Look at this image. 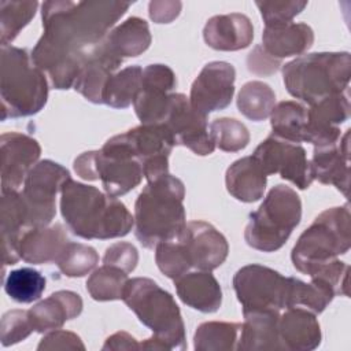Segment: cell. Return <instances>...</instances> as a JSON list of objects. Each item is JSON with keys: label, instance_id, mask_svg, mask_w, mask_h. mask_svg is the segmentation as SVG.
Listing matches in <instances>:
<instances>
[{"label": "cell", "instance_id": "ee69618b", "mask_svg": "<svg viewBox=\"0 0 351 351\" xmlns=\"http://www.w3.org/2000/svg\"><path fill=\"white\" fill-rule=\"evenodd\" d=\"M37 350H85L81 337L69 330L55 329L47 332L40 340Z\"/></svg>", "mask_w": 351, "mask_h": 351}, {"label": "cell", "instance_id": "74e56055", "mask_svg": "<svg viewBox=\"0 0 351 351\" xmlns=\"http://www.w3.org/2000/svg\"><path fill=\"white\" fill-rule=\"evenodd\" d=\"M37 1H0V41L1 47H8L21 30L33 19L37 11Z\"/></svg>", "mask_w": 351, "mask_h": 351}, {"label": "cell", "instance_id": "603a6c76", "mask_svg": "<svg viewBox=\"0 0 351 351\" xmlns=\"http://www.w3.org/2000/svg\"><path fill=\"white\" fill-rule=\"evenodd\" d=\"M278 339L282 350L310 351L321 343V328L315 314L304 307L285 308L278 317Z\"/></svg>", "mask_w": 351, "mask_h": 351}, {"label": "cell", "instance_id": "d4e9b609", "mask_svg": "<svg viewBox=\"0 0 351 351\" xmlns=\"http://www.w3.org/2000/svg\"><path fill=\"white\" fill-rule=\"evenodd\" d=\"M0 226L3 239V262L15 265L19 256V240L27 228V207L23 196L18 191L1 192Z\"/></svg>", "mask_w": 351, "mask_h": 351}, {"label": "cell", "instance_id": "4316f807", "mask_svg": "<svg viewBox=\"0 0 351 351\" xmlns=\"http://www.w3.org/2000/svg\"><path fill=\"white\" fill-rule=\"evenodd\" d=\"M180 300L202 313H215L222 303V289L210 271H188L174 280Z\"/></svg>", "mask_w": 351, "mask_h": 351}, {"label": "cell", "instance_id": "8d00e7d4", "mask_svg": "<svg viewBox=\"0 0 351 351\" xmlns=\"http://www.w3.org/2000/svg\"><path fill=\"white\" fill-rule=\"evenodd\" d=\"M45 277L33 267H21L8 273L4 281L5 293L18 303H32L45 291Z\"/></svg>", "mask_w": 351, "mask_h": 351}, {"label": "cell", "instance_id": "cb8c5ba5", "mask_svg": "<svg viewBox=\"0 0 351 351\" xmlns=\"http://www.w3.org/2000/svg\"><path fill=\"white\" fill-rule=\"evenodd\" d=\"M82 299L73 291H58L34 304L29 313L33 330L47 333L60 329L66 321L77 318L82 313Z\"/></svg>", "mask_w": 351, "mask_h": 351}, {"label": "cell", "instance_id": "836d02e7", "mask_svg": "<svg viewBox=\"0 0 351 351\" xmlns=\"http://www.w3.org/2000/svg\"><path fill=\"white\" fill-rule=\"evenodd\" d=\"M276 106V93L262 81L244 84L237 95V108L248 119L259 122L270 117Z\"/></svg>", "mask_w": 351, "mask_h": 351}, {"label": "cell", "instance_id": "5bb4252c", "mask_svg": "<svg viewBox=\"0 0 351 351\" xmlns=\"http://www.w3.org/2000/svg\"><path fill=\"white\" fill-rule=\"evenodd\" d=\"M176 85V74L169 66L155 63L143 69L141 85L133 100L141 125H155L165 121L170 106V95Z\"/></svg>", "mask_w": 351, "mask_h": 351}, {"label": "cell", "instance_id": "83f0119b", "mask_svg": "<svg viewBox=\"0 0 351 351\" xmlns=\"http://www.w3.org/2000/svg\"><path fill=\"white\" fill-rule=\"evenodd\" d=\"M313 43L314 32L303 22L265 26L262 33V48L277 60L302 55L313 45Z\"/></svg>", "mask_w": 351, "mask_h": 351}, {"label": "cell", "instance_id": "277c9868", "mask_svg": "<svg viewBox=\"0 0 351 351\" xmlns=\"http://www.w3.org/2000/svg\"><path fill=\"white\" fill-rule=\"evenodd\" d=\"M184 197V182L170 173L148 181L134 203V234L144 248L181 233L186 225Z\"/></svg>", "mask_w": 351, "mask_h": 351}, {"label": "cell", "instance_id": "b9f144b4", "mask_svg": "<svg viewBox=\"0 0 351 351\" xmlns=\"http://www.w3.org/2000/svg\"><path fill=\"white\" fill-rule=\"evenodd\" d=\"M34 332L29 313L25 310H11L1 317L0 339L3 347H8L23 341L29 335Z\"/></svg>", "mask_w": 351, "mask_h": 351}, {"label": "cell", "instance_id": "d6986e66", "mask_svg": "<svg viewBox=\"0 0 351 351\" xmlns=\"http://www.w3.org/2000/svg\"><path fill=\"white\" fill-rule=\"evenodd\" d=\"M348 117L350 100L344 92L314 103L307 110L304 141L314 147L337 143L341 137L339 125L346 122Z\"/></svg>", "mask_w": 351, "mask_h": 351}, {"label": "cell", "instance_id": "6da1fadb", "mask_svg": "<svg viewBox=\"0 0 351 351\" xmlns=\"http://www.w3.org/2000/svg\"><path fill=\"white\" fill-rule=\"evenodd\" d=\"M129 7L108 0L44 1V32L30 53L33 63L48 74L55 89L73 88L88 51L104 40Z\"/></svg>", "mask_w": 351, "mask_h": 351}, {"label": "cell", "instance_id": "e575fe53", "mask_svg": "<svg viewBox=\"0 0 351 351\" xmlns=\"http://www.w3.org/2000/svg\"><path fill=\"white\" fill-rule=\"evenodd\" d=\"M143 69L140 66H129L118 73H114L104 88L103 104L112 108L129 107L141 85Z\"/></svg>", "mask_w": 351, "mask_h": 351}, {"label": "cell", "instance_id": "d6a6232c", "mask_svg": "<svg viewBox=\"0 0 351 351\" xmlns=\"http://www.w3.org/2000/svg\"><path fill=\"white\" fill-rule=\"evenodd\" d=\"M241 324L208 321L197 326L193 336V347L197 351H230L237 350Z\"/></svg>", "mask_w": 351, "mask_h": 351}, {"label": "cell", "instance_id": "7a4b0ae2", "mask_svg": "<svg viewBox=\"0 0 351 351\" xmlns=\"http://www.w3.org/2000/svg\"><path fill=\"white\" fill-rule=\"evenodd\" d=\"M60 213L73 234L85 240L123 237L134 225L122 202L73 178L62 186Z\"/></svg>", "mask_w": 351, "mask_h": 351}, {"label": "cell", "instance_id": "3957f363", "mask_svg": "<svg viewBox=\"0 0 351 351\" xmlns=\"http://www.w3.org/2000/svg\"><path fill=\"white\" fill-rule=\"evenodd\" d=\"M122 300L138 321L154 335L140 343L143 350H185V325L171 293L154 280L136 277L128 280Z\"/></svg>", "mask_w": 351, "mask_h": 351}, {"label": "cell", "instance_id": "ba28073f", "mask_svg": "<svg viewBox=\"0 0 351 351\" xmlns=\"http://www.w3.org/2000/svg\"><path fill=\"white\" fill-rule=\"evenodd\" d=\"M302 219V202L296 191L278 184L266 195L259 208L250 214L245 243L262 252L280 250Z\"/></svg>", "mask_w": 351, "mask_h": 351}, {"label": "cell", "instance_id": "5b68a950", "mask_svg": "<svg viewBox=\"0 0 351 351\" xmlns=\"http://www.w3.org/2000/svg\"><path fill=\"white\" fill-rule=\"evenodd\" d=\"M350 77L348 52H313L282 66V80L288 93L308 106L346 92Z\"/></svg>", "mask_w": 351, "mask_h": 351}, {"label": "cell", "instance_id": "7bdbcfd3", "mask_svg": "<svg viewBox=\"0 0 351 351\" xmlns=\"http://www.w3.org/2000/svg\"><path fill=\"white\" fill-rule=\"evenodd\" d=\"M138 262V252L136 247L126 241H119L111 244L103 256V263L122 269L126 273H130L136 269Z\"/></svg>", "mask_w": 351, "mask_h": 351}, {"label": "cell", "instance_id": "9c48e42d", "mask_svg": "<svg viewBox=\"0 0 351 351\" xmlns=\"http://www.w3.org/2000/svg\"><path fill=\"white\" fill-rule=\"evenodd\" d=\"M292 277L263 265H247L233 276V289L243 311H278L288 308Z\"/></svg>", "mask_w": 351, "mask_h": 351}, {"label": "cell", "instance_id": "4fadbf2b", "mask_svg": "<svg viewBox=\"0 0 351 351\" xmlns=\"http://www.w3.org/2000/svg\"><path fill=\"white\" fill-rule=\"evenodd\" d=\"M171 133L176 145H182L199 156L214 152L215 144L210 134L207 117L197 112L182 93L170 95V106L162 122Z\"/></svg>", "mask_w": 351, "mask_h": 351}, {"label": "cell", "instance_id": "d590c367", "mask_svg": "<svg viewBox=\"0 0 351 351\" xmlns=\"http://www.w3.org/2000/svg\"><path fill=\"white\" fill-rule=\"evenodd\" d=\"M128 280V273L122 269L103 265L86 280V291L97 302L119 300L122 299Z\"/></svg>", "mask_w": 351, "mask_h": 351}, {"label": "cell", "instance_id": "f6af8a7d", "mask_svg": "<svg viewBox=\"0 0 351 351\" xmlns=\"http://www.w3.org/2000/svg\"><path fill=\"white\" fill-rule=\"evenodd\" d=\"M281 62L271 58L262 45H256L247 56V69L256 75H271L278 71Z\"/></svg>", "mask_w": 351, "mask_h": 351}, {"label": "cell", "instance_id": "9a60e30c", "mask_svg": "<svg viewBox=\"0 0 351 351\" xmlns=\"http://www.w3.org/2000/svg\"><path fill=\"white\" fill-rule=\"evenodd\" d=\"M177 239L189 269L211 271L228 258L229 245L225 236L208 222H188Z\"/></svg>", "mask_w": 351, "mask_h": 351}, {"label": "cell", "instance_id": "52a82bcc", "mask_svg": "<svg viewBox=\"0 0 351 351\" xmlns=\"http://www.w3.org/2000/svg\"><path fill=\"white\" fill-rule=\"evenodd\" d=\"M350 221L348 203L322 211L293 245V267L308 276L318 266L346 254L351 247Z\"/></svg>", "mask_w": 351, "mask_h": 351}, {"label": "cell", "instance_id": "7402d4cb", "mask_svg": "<svg viewBox=\"0 0 351 351\" xmlns=\"http://www.w3.org/2000/svg\"><path fill=\"white\" fill-rule=\"evenodd\" d=\"M206 44L217 51H240L252 43L254 26L240 12L211 16L203 29Z\"/></svg>", "mask_w": 351, "mask_h": 351}, {"label": "cell", "instance_id": "e0dca14e", "mask_svg": "<svg viewBox=\"0 0 351 351\" xmlns=\"http://www.w3.org/2000/svg\"><path fill=\"white\" fill-rule=\"evenodd\" d=\"M96 176L104 192L112 197L122 196L134 189L143 180V165L129 156L118 145L107 140L96 151Z\"/></svg>", "mask_w": 351, "mask_h": 351}, {"label": "cell", "instance_id": "7c38bea8", "mask_svg": "<svg viewBox=\"0 0 351 351\" xmlns=\"http://www.w3.org/2000/svg\"><path fill=\"white\" fill-rule=\"evenodd\" d=\"M119 136L132 156L143 165L147 181L169 173V156L176 143L163 123L140 125Z\"/></svg>", "mask_w": 351, "mask_h": 351}, {"label": "cell", "instance_id": "1f68e13d", "mask_svg": "<svg viewBox=\"0 0 351 351\" xmlns=\"http://www.w3.org/2000/svg\"><path fill=\"white\" fill-rule=\"evenodd\" d=\"M307 110L298 101L284 100L274 106L270 114V125L274 136L291 141L303 143L306 137Z\"/></svg>", "mask_w": 351, "mask_h": 351}, {"label": "cell", "instance_id": "c3c4849f", "mask_svg": "<svg viewBox=\"0 0 351 351\" xmlns=\"http://www.w3.org/2000/svg\"><path fill=\"white\" fill-rule=\"evenodd\" d=\"M101 350H140V344L128 332H117L107 337Z\"/></svg>", "mask_w": 351, "mask_h": 351}, {"label": "cell", "instance_id": "f546056e", "mask_svg": "<svg viewBox=\"0 0 351 351\" xmlns=\"http://www.w3.org/2000/svg\"><path fill=\"white\" fill-rule=\"evenodd\" d=\"M266 182L267 176L262 171L252 155L234 160L225 173L228 192L244 203H252L263 197Z\"/></svg>", "mask_w": 351, "mask_h": 351}, {"label": "cell", "instance_id": "484cf974", "mask_svg": "<svg viewBox=\"0 0 351 351\" xmlns=\"http://www.w3.org/2000/svg\"><path fill=\"white\" fill-rule=\"evenodd\" d=\"M67 243V233L62 223L29 228L21 236L19 256L33 265L55 263Z\"/></svg>", "mask_w": 351, "mask_h": 351}, {"label": "cell", "instance_id": "8992f818", "mask_svg": "<svg viewBox=\"0 0 351 351\" xmlns=\"http://www.w3.org/2000/svg\"><path fill=\"white\" fill-rule=\"evenodd\" d=\"M1 121L40 112L48 100V81L23 48L1 47Z\"/></svg>", "mask_w": 351, "mask_h": 351}, {"label": "cell", "instance_id": "4dcf8cb0", "mask_svg": "<svg viewBox=\"0 0 351 351\" xmlns=\"http://www.w3.org/2000/svg\"><path fill=\"white\" fill-rule=\"evenodd\" d=\"M148 23L138 16H130L115 26L104 37V45L118 58H134L145 52L151 45Z\"/></svg>", "mask_w": 351, "mask_h": 351}, {"label": "cell", "instance_id": "60d3db41", "mask_svg": "<svg viewBox=\"0 0 351 351\" xmlns=\"http://www.w3.org/2000/svg\"><path fill=\"white\" fill-rule=\"evenodd\" d=\"M255 4L261 11L265 26H278L292 22V19L304 10L307 1H255Z\"/></svg>", "mask_w": 351, "mask_h": 351}, {"label": "cell", "instance_id": "ffe728a7", "mask_svg": "<svg viewBox=\"0 0 351 351\" xmlns=\"http://www.w3.org/2000/svg\"><path fill=\"white\" fill-rule=\"evenodd\" d=\"M313 180L336 186L346 197L350 186V129L335 144L314 147L310 160Z\"/></svg>", "mask_w": 351, "mask_h": 351}, {"label": "cell", "instance_id": "8fae6325", "mask_svg": "<svg viewBox=\"0 0 351 351\" xmlns=\"http://www.w3.org/2000/svg\"><path fill=\"white\" fill-rule=\"evenodd\" d=\"M252 158L266 176L280 174L299 189H307L314 181L306 149L296 143L274 134L266 137L254 151Z\"/></svg>", "mask_w": 351, "mask_h": 351}, {"label": "cell", "instance_id": "bcb514c9", "mask_svg": "<svg viewBox=\"0 0 351 351\" xmlns=\"http://www.w3.org/2000/svg\"><path fill=\"white\" fill-rule=\"evenodd\" d=\"M181 7V1L155 0L149 3L148 14L155 23H170L180 15Z\"/></svg>", "mask_w": 351, "mask_h": 351}, {"label": "cell", "instance_id": "ab89813d", "mask_svg": "<svg viewBox=\"0 0 351 351\" xmlns=\"http://www.w3.org/2000/svg\"><path fill=\"white\" fill-rule=\"evenodd\" d=\"M210 134L217 148L225 152H237L250 143V132L234 118H218L210 123Z\"/></svg>", "mask_w": 351, "mask_h": 351}, {"label": "cell", "instance_id": "30bf717a", "mask_svg": "<svg viewBox=\"0 0 351 351\" xmlns=\"http://www.w3.org/2000/svg\"><path fill=\"white\" fill-rule=\"evenodd\" d=\"M70 178L69 170L51 159L34 165L21 192L27 207V228L48 226L52 222L56 214V195Z\"/></svg>", "mask_w": 351, "mask_h": 351}, {"label": "cell", "instance_id": "2e32d148", "mask_svg": "<svg viewBox=\"0 0 351 351\" xmlns=\"http://www.w3.org/2000/svg\"><path fill=\"white\" fill-rule=\"evenodd\" d=\"M236 70L228 62H210L191 86L189 103L200 114L208 115L210 112L223 110L233 99L234 93Z\"/></svg>", "mask_w": 351, "mask_h": 351}, {"label": "cell", "instance_id": "44dd1931", "mask_svg": "<svg viewBox=\"0 0 351 351\" xmlns=\"http://www.w3.org/2000/svg\"><path fill=\"white\" fill-rule=\"evenodd\" d=\"M122 62L123 59L115 56L103 41L99 43L85 55L73 88L88 101L103 104L106 84Z\"/></svg>", "mask_w": 351, "mask_h": 351}, {"label": "cell", "instance_id": "f1b7e54d", "mask_svg": "<svg viewBox=\"0 0 351 351\" xmlns=\"http://www.w3.org/2000/svg\"><path fill=\"white\" fill-rule=\"evenodd\" d=\"M244 322L237 350H282L278 339V311H243Z\"/></svg>", "mask_w": 351, "mask_h": 351}, {"label": "cell", "instance_id": "f35d334b", "mask_svg": "<svg viewBox=\"0 0 351 351\" xmlns=\"http://www.w3.org/2000/svg\"><path fill=\"white\" fill-rule=\"evenodd\" d=\"M55 263L66 277H82L96 267L99 254L90 245L69 241Z\"/></svg>", "mask_w": 351, "mask_h": 351}, {"label": "cell", "instance_id": "ac0fdd59", "mask_svg": "<svg viewBox=\"0 0 351 351\" xmlns=\"http://www.w3.org/2000/svg\"><path fill=\"white\" fill-rule=\"evenodd\" d=\"M1 192L18 191L41 155L38 141L27 134L10 132L0 137Z\"/></svg>", "mask_w": 351, "mask_h": 351}, {"label": "cell", "instance_id": "7dc6e473", "mask_svg": "<svg viewBox=\"0 0 351 351\" xmlns=\"http://www.w3.org/2000/svg\"><path fill=\"white\" fill-rule=\"evenodd\" d=\"M74 171L77 176L86 181H96V151H88L81 154L74 160Z\"/></svg>", "mask_w": 351, "mask_h": 351}]
</instances>
